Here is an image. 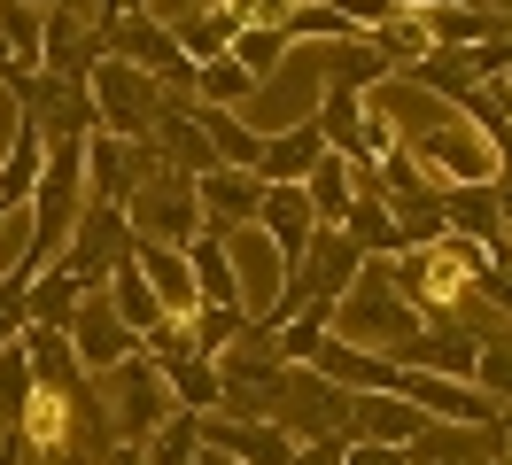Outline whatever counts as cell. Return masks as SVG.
Instances as JSON below:
<instances>
[{
    "label": "cell",
    "mask_w": 512,
    "mask_h": 465,
    "mask_svg": "<svg viewBox=\"0 0 512 465\" xmlns=\"http://www.w3.org/2000/svg\"><path fill=\"white\" fill-rule=\"evenodd\" d=\"M280 55H288V39H280V16H264V8H256V16H249V31L233 39V62L249 70L256 86H264V78L280 70Z\"/></svg>",
    "instance_id": "cell-25"
},
{
    "label": "cell",
    "mask_w": 512,
    "mask_h": 465,
    "mask_svg": "<svg viewBox=\"0 0 512 465\" xmlns=\"http://www.w3.org/2000/svg\"><path fill=\"white\" fill-rule=\"evenodd\" d=\"M78 279L63 272V264H47V272L24 287V326H39V334H70V310H78Z\"/></svg>",
    "instance_id": "cell-20"
},
{
    "label": "cell",
    "mask_w": 512,
    "mask_h": 465,
    "mask_svg": "<svg viewBox=\"0 0 512 465\" xmlns=\"http://www.w3.org/2000/svg\"><path fill=\"white\" fill-rule=\"evenodd\" d=\"M249 16H256V8H210V16H179V24H171V39H179V55L202 70V62L233 55V39L249 31Z\"/></svg>",
    "instance_id": "cell-19"
},
{
    "label": "cell",
    "mask_w": 512,
    "mask_h": 465,
    "mask_svg": "<svg viewBox=\"0 0 512 465\" xmlns=\"http://www.w3.org/2000/svg\"><path fill=\"white\" fill-rule=\"evenodd\" d=\"M86 101H94V132H109V140H132V148H148L156 140V117L171 93L148 78V70H132V62L101 55L94 78H86Z\"/></svg>",
    "instance_id": "cell-2"
},
{
    "label": "cell",
    "mask_w": 512,
    "mask_h": 465,
    "mask_svg": "<svg viewBox=\"0 0 512 465\" xmlns=\"http://www.w3.org/2000/svg\"><path fill=\"white\" fill-rule=\"evenodd\" d=\"M8 117H16V109H8ZM8 117H0V132H8Z\"/></svg>",
    "instance_id": "cell-39"
},
{
    "label": "cell",
    "mask_w": 512,
    "mask_h": 465,
    "mask_svg": "<svg viewBox=\"0 0 512 465\" xmlns=\"http://www.w3.org/2000/svg\"><path fill=\"white\" fill-rule=\"evenodd\" d=\"M256 233L280 248V264H288V279H295V264H303V256H311V241H319V217H311V202H303V186H264Z\"/></svg>",
    "instance_id": "cell-11"
},
{
    "label": "cell",
    "mask_w": 512,
    "mask_h": 465,
    "mask_svg": "<svg viewBox=\"0 0 512 465\" xmlns=\"http://www.w3.org/2000/svg\"><path fill=\"white\" fill-rule=\"evenodd\" d=\"M497 86H505V101H512V70H505V78H497Z\"/></svg>",
    "instance_id": "cell-38"
},
{
    "label": "cell",
    "mask_w": 512,
    "mask_h": 465,
    "mask_svg": "<svg viewBox=\"0 0 512 465\" xmlns=\"http://www.w3.org/2000/svg\"><path fill=\"white\" fill-rule=\"evenodd\" d=\"M342 465H412V458L388 450V442H342Z\"/></svg>",
    "instance_id": "cell-32"
},
{
    "label": "cell",
    "mask_w": 512,
    "mask_h": 465,
    "mask_svg": "<svg viewBox=\"0 0 512 465\" xmlns=\"http://www.w3.org/2000/svg\"><path fill=\"white\" fill-rule=\"evenodd\" d=\"M497 458L512 465V411H505V419H497Z\"/></svg>",
    "instance_id": "cell-36"
},
{
    "label": "cell",
    "mask_w": 512,
    "mask_h": 465,
    "mask_svg": "<svg viewBox=\"0 0 512 465\" xmlns=\"http://www.w3.org/2000/svg\"><path fill=\"white\" fill-rule=\"evenodd\" d=\"M319 155H326V140H319V124H311V117H303V124H280V132H264L256 179H264V186H303L311 171H319Z\"/></svg>",
    "instance_id": "cell-13"
},
{
    "label": "cell",
    "mask_w": 512,
    "mask_h": 465,
    "mask_svg": "<svg viewBox=\"0 0 512 465\" xmlns=\"http://www.w3.org/2000/svg\"><path fill=\"white\" fill-rule=\"evenodd\" d=\"M187 117H194V132L210 140V163H218V171H256V155H264V132H256V124H241L233 109H202V101H187Z\"/></svg>",
    "instance_id": "cell-15"
},
{
    "label": "cell",
    "mask_w": 512,
    "mask_h": 465,
    "mask_svg": "<svg viewBox=\"0 0 512 465\" xmlns=\"http://www.w3.org/2000/svg\"><path fill=\"white\" fill-rule=\"evenodd\" d=\"M280 39H288V47H311V39L350 47V39H365V16H350V8H288V16H280Z\"/></svg>",
    "instance_id": "cell-24"
},
{
    "label": "cell",
    "mask_w": 512,
    "mask_h": 465,
    "mask_svg": "<svg viewBox=\"0 0 512 465\" xmlns=\"http://www.w3.org/2000/svg\"><path fill=\"white\" fill-rule=\"evenodd\" d=\"M163 396L179 403L187 419H210L218 411V357H202V349H179V357H163Z\"/></svg>",
    "instance_id": "cell-18"
},
{
    "label": "cell",
    "mask_w": 512,
    "mask_h": 465,
    "mask_svg": "<svg viewBox=\"0 0 512 465\" xmlns=\"http://www.w3.org/2000/svg\"><path fill=\"white\" fill-rule=\"evenodd\" d=\"M194 458H202V419L171 411V419L148 434V465H194Z\"/></svg>",
    "instance_id": "cell-30"
},
{
    "label": "cell",
    "mask_w": 512,
    "mask_h": 465,
    "mask_svg": "<svg viewBox=\"0 0 512 465\" xmlns=\"http://www.w3.org/2000/svg\"><path fill=\"white\" fill-rule=\"evenodd\" d=\"M32 396H39V380H32V357H24V341H8V349H0V427H8V434L24 427Z\"/></svg>",
    "instance_id": "cell-27"
},
{
    "label": "cell",
    "mask_w": 512,
    "mask_h": 465,
    "mask_svg": "<svg viewBox=\"0 0 512 465\" xmlns=\"http://www.w3.org/2000/svg\"><path fill=\"white\" fill-rule=\"evenodd\" d=\"M70 357H78V372H94V380H101V372H117L125 357H140V334L109 310L101 287H86L78 310H70Z\"/></svg>",
    "instance_id": "cell-6"
},
{
    "label": "cell",
    "mask_w": 512,
    "mask_h": 465,
    "mask_svg": "<svg viewBox=\"0 0 512 465\" xmlns=\"http://www.w3.org/2000/svg\"><path fill=\"white\" fill-rule=\"evenodd\" d=\"M342 442H357V434H326V442H295L288 465H342Z\"/></svg>",
    "instance_id": "cell-31"
},
{
    "label": "cell",
    "mask_w": 512,
    "mask_h": 465,
    "mask_svg": "<svg viewBox=\"0 0 512 465\" xmlns=\"http://www.w3.org/2000/svg\"><path fill=\"white\" fill-rule=\"evenodd\" d=\"M194 210H202V233H241V225H256V210H264V179L256 171H202L194 179Z\"/></svg>",
    "instance_id": "cell-10"
},
{
    "label": "cell",
    "mask_w": 512,
    "mask_h": 465,
    "mask_svg": "<svg viewBox=\"0 0 512 465\" xmlns=\"http://www.w3.org/2000/svg\"><path fill=\"white\" fill-rule=\"evenodd\" d=\"M101 295H109V310H117V318H125V326H132L140 341H148V334L163 326V303H156V287L140 279V264H132V256H125V264H117L109 279H101Z\"/></svg>",
    "instance_id": "cell-21"
},
{
    "label": "cell",
    "mask_w": 512,
    "mask_h": 465,
    "mask_svg": "<svg viewBox=\"0 0 512 465\" xmlns=\"http://www.w3.org/2000/svg\"><path fill=\"white\" fill-rule=\"evenodd\" d=\"M125 225H132V241L187 248L194 233H202V210H194V179H179V171H148V179H140V194L125 202Z\"/></svg>",
    "instance_id": "cell-3"
},
{
    "label": "cell",
    "mask_w": 512,
    "mask_h": 465,
    "mask_svg": "<svg viewBox=\"0 0 512 465\" xmlns=\"http://www.w3.org/2000/svg\"><path fill=\"white\" fill-rule=\"evenodd\" d=\"M101 62V31L94 16H78V8H47V31H39V70L55 78V86H86Z\"/></svg>",
    "instance_id": "cell-8"
},
{
    "label": "cell",
    "mask_w": 512,
    "mask_h": 465,
    "mask_svg": "<svg viewBox=\"0 0 512 465\" xmlns=\"http://www.w3.org/2000/svg\"><path fill=\"white\" fill-rule=\"evenodd\" d=\"M0 465H24V442H16V434H0Z\"/></svg>",
    "instance_id": "cell-37"
},
{
    "label": "cell",
    "mask_w": 512,
    "mask_h": 465,
    "mask_svg": "<svg viewBox=\"0 0 512 465\" xmlns=\"http://www.w3.org/2000/svg\"><path fill=\"white\" fill-rule=\"evenodd\" d=\"M24 357H32V380L47 388V396H78V357H70V334H39V326H24Z\"/></svg>",
    "instance_id": "cell-23"
},
{
    "label": "cell",
    "mask_w": 512,
    "mask_h": 465,
    "mask_svg": "<svg viewBox=\"0 0 512 465\" xmlns=\"http://www.w3.org/2000/svg\"><path fill=\"white\" fill-rule=\"evenodd\" d=\"M249 93H256V78L233 55H218V62H202V70H194V101H202V109H233V117H241V101H249Z\"/></svg>",
    "instance_id": "cell-26"
},
{
    "label": "cell",
    "mask_w": 512,
    "mask_h": 465,
    "mask_svg": "<svg viewBox=\"0 0 512 465\" xmlns=\"http://www.w3.org/2000/svg\"><path fill=\"white\" fill-rule=\"evenodd\" d=\"M489 202H497V225L512 233V179H497V186H489Z\"/></svg>",
    "instance_id": "cell-35"
},
{
    "label": "cell",
    "mask_w": 512,
    "mask_h": 465,
    "mask_svg": "<svg viewBox=\"0 0 512 465\" xmlns=\"http://www.w3.org/2000/svg\"><path fill=\"white\" fill-rule=\"evenodd\" d=\"M489 148H497V179H512V124H497V132H489Z\"/></svg>",
    "instance_id": "cell-33"
},
{
    "label": "cell",
    "mask_w": 512,
    "mask_h": 465,
    "mask_svg": "<svg viewBox=\"0 0 512 465\" xmlns=\"http://www.w3.org/2000/svg\"><path fill=\"white\" fill-rule=\"evenodd\" d=\"M148 171H163L156 140H148V148H132V140L86 132V202H109V210H125L132 194H140V179H148Z\"/></svg>",
    "instance_id": "cell-7"
},
{
    "label": "cell",
    "mask_w": 512,
    "mask_h": 465,
    "mask_svg": "<svg viewBox=\"0 0 512 465\" xmlns=\"http://www.w3.org/2000/svg\"><path fill=\"white\" fill-rule=\"evenodd\" d=\"M350 194H357V163L319 155V171L303 179V202H311V217H319V233H334V225L350 217Z\"/></svg>",
    "instance_id": "cell-22"
},
{
    "label": "cell",
    "mask_w": 512,
    "mask_h": 465,
    "mask_svg": "<svg viewBox=\"0 0 512 465\" xmlns=\"http://www.w3.org/2000/svg\"><path fill=\"white\" fill-rule=\"evenodd\" d=\"M202 450H218V458H233V465H288L295 434L280 427V419H225V411H210V419H202Z\"/></svg>",
    "instance_id": "cell-9"
},
{
    "label": "cell",
    "mask_w": 512,
    "mask_h": 465,
    "mask_svg": "<svg viewBox=\"0 0 512 465\" xmlns=\"http://www.w3.org/2000/svg\"><path fill=\"white\" fill-rule=\"evenodd\" d=\"M47 171V140H39L32 117H8V148H0V217L32 210V186Z\"/></svg>",
    "instance_id": "cell-12"
},
{
    "label": "cell",
    "mask_w": 512,
    "mask_h": 465,
    "mask_svg": "<svg viewBox=\"0 0 512 465\" xmlns=\"http://www.w3.org/2000/svg\"><path fill=\"white\" fill-rule=\"evenodd\" d=\"M132 264H140V279L156 287L163 318H194V272H187V248H156V241H132Z\"/></svg>",
    "instance_id": "cell-17"
},
{
    "label": "cell",
    "mask_w": 512,
    "mask_h": 465,
    "mask_svg": "<svg viewBox=\"0 0 512 465\" xmlns=\"http://www.w3.org/2000/svg\"><path fill=\"white\" fill-rule=\"evenodd\" d=\"M311 124H319L326 155H342V163H357V171H365V93H350V86H319V109H311Z\"/></svg>",
    "instance_id": "cell-14"
},
{
    "label": "cell",
    "mask_w": 512,
    "mask_h": 465,
    "mask_svg": "<svg viewBox=\"0 0 512 465\" xmlns=\"http://www.w3.org/2000/svg\"><path fill=\"white\" fill-rule=\"evenodd\" d=\"M466 380H474V388L497 403V411H512V341L489 334V341L474 349V372H466Z\"/></svg>",
    "instance_id": "cell-29"
},
{
    "label": "cell",
    "mask_w": 512,
    "mask_h": 465,
    "mask_svg": "<svg viewBox=\"0 0 512 465\" xmlns=\"http://www.w3.org/2000/svg\"><path fill=\"white\" fill-rule=\"evenodd\" d=\"M419 334V310L396 295V279L388 264H365L350 279V295L334 303V341H350V349H373V357H404V341Z\"/></svg>",
    "instance_id": "cell-1"
},
{
    "label": "cell",
    "mask_w": 512,
    "mask_h": 465,
    "mask_svg": "<svg viewBox=\"0 0 512 465\" xmlns=\"http://www.w3.org/2000/svg\"><path fill=\"white\" fill-rule=\"evenodd\" d=\"M132 256V225H125V210H109V202H86L78 210V225H70V248L55 256L78 287H101V279L117 272Z\"/></svg>",
    "instance_id": "cell-5"
},
{
    "label": "cell",
    "mask_w": 512,
    "mask_h": 465,
    "mask_svg": "<svg viewBox=\"0 0 512 465\" xmlns=\"http://www.w3.org/2000/svg\"><path fill=\"white\" fill-rule=\"evenodd\" d=\"M350 434L357 442H388V450H412L427 419H419L404 396H350Z\"/></svg>",
    "instance_id": "cell-16"
},
{
    "label": "cell",
    "mask_w": 512,
    "mask_h": 465,
    "mask_svg": "<svg viewBox=\"0 0 512 465\" xmlns=\"http://www.w3.org/2000/svg\"><path fill=\"white\" fill-rule=\"evenodd\" d=\"M505 341H512V326H505Z\"/></svg>",
    "instance_id": "cell-41"
},
{
    "label": "cell",
    "mask_w": 512,
    "mask_h": 465,
    "mask_svg": "<svg viewBox=\"0 0 512 465\" xmlns=\"http://www.w3.org/2000/svg\"><path fill=\"white\" fill-rule=\"evenodd\" d=\"M326 86H350V93H373V86H388V62L365 47V39H350V47H334L326 55Z\"/></svg>",
    "instance_id": "cell-28"
},
{
    "label": "cell",
    "mask_w": 512,
    "mask_h": 465,
    "mask_svg": "<svg viewBox=\"0 0 512 465\" xmlns=\"http://www.w3.org/2000/svg\"><path fill=\"white\" fill-rule=\"evenodd\" d=\"M101 388H109V419H117V442H140V450H148V434L171 419V396H163L156 357H148V349H140V357H125L117 372H101Z\"/></svg>",
    "instance_id": "cell-4"
},
{
    "label": "cell",
    "mask_w": 512,
    "mask_h": 465,
    "mask_svg": "<svg viewBox=\"0 0 512 465\" xmlns=\"http://www.w3.org/2000/svg\"><path fill=\"white\" fill-rule=\"evenodd\" d=\"M489 465H505V458H489Z\"/></svg>",
    "instance_id": "cell-40"
},
{
    "label": "cell",
    "mask_w": 512,
    "mask_h": 465,
    "mask_svg": "<svg viewBox=\"0 0 512 465\" xmlns=\"http://www.w3.org/2000/svg\"><path fill=\"white\" fill-rule=\"evenodd\" d=\"M101 465H148V450H140V442H109V450H101Z\"/></svg>",
    "instance_id": "cell-34"
}]
</instances>
